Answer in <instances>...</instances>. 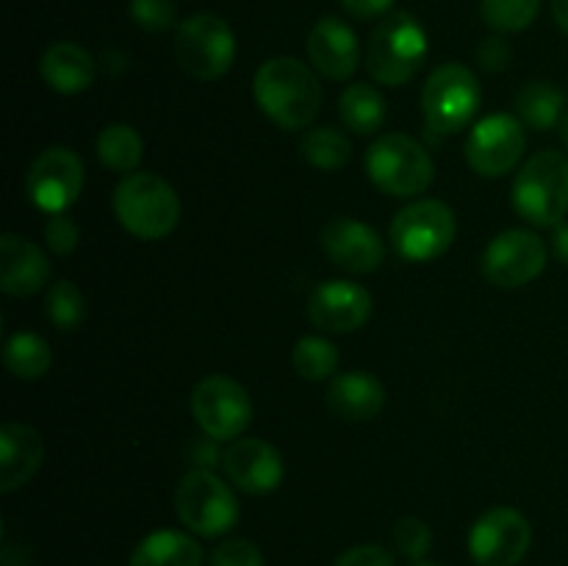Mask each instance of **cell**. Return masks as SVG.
I'll list each match as a JSON object with an SVG mask.
<instances>
[{
  "label": "cell",
  "instance_id": "6",
  "mask_svg": "<svg viewBox=\"0 0 568 566\" xmlns=\"http://www.w3.org/2000/svg\"><path fill=\"white\" fill-rule=\"evenodd\" d=\"M388 236L399 259L410 264H427L442 259L453 247L458 236V216L444 200L422 198L394 214Z\"/></svg>",
  "mask_w": 568,
  "mask_h": 566
},
{
  "label": "cell",
  "instance_id": "1",
  "mask_svg": "<svg viewBox=\"0 0 568 566\" xmlns=\"http://www.w3.org/2000/svg\"><path fill=\"white\" fill-rule=\"evenodd\" d=\"M253 98L266 120L283 131H300L320 114L322 83L300 59L275 55L255 70Z\"/></svg>",
  "mask_w": 568,
  "mask_h": 566
},
{
  "label": "cell",
  "instance_id": "12",
  "mask_svg": "<svg viewBox=\"0 0 568 566\" xmlns=\"http://www.w3.org/2000/svg\"><path fill=\"white\" fill-rule=\"evenodd\" d=\"M87 183V170L75 150L55 148L42 150L28 166L26 175V192L31 203L37 205L42 214H64L83 192Z\"/></svg>",
  "mask_w": 568,
  "mask_h": 566
},
{
  "label": "cell",
  "instance_id": "38",
  "mask_svg": "<svg viewBox=\"0 0 568 566\" xmlns=\"http://www.w3.org/2000/svg\"><path fill=\"white\" fill-rule=\"evenodd\" d=\"M189 461H192V469H209L214 472L216 466L225 461V455H220V442L211 436L194 438L192 447H189Z\"/></svg>",
  "mask_w": 568,
  "mask_h": 566
},
{
  "label": "cell",
  "instance_id": "4",
  "mask_svg": "<svg viewBox=\"0 0 568 566\" xmlns=\"http://www.w3.org/2000/svg\"><path fill=\"white\" fill-rule=\"evenodd\" d=\"M427 59V33L408 11H392L377 22L366 48L369 75L383 87H403L419 75Z\"/></svg>",
  "mask_w": 568,
  "mask_h": 566
},
{
  "label": "cell",
  "instance_id": "35",
  "mask_svg": "<svg viewBox=\"0 0 568 566\" xmlns=\"http://www.w3.org/2000/svg\"><path fill=\"white\" fill-rule=\"evenodd\" d=\"M44 244L53 250L55 255H70L72 250L78 247V239H81V231H78L75 220L70 214H50L48 222L42 228Z\"/></svg>",
  "mask_w": 568,
  "mask_h": 566
},
{
  "label": "cell",
  "instance_id": "43",
  "mask_svg": "<svg viewBox=\"0 0 568 566\" xmlns=\"http://www.w3.org/2000/svg\"><path fill=\"white\" fill-rule=\"evenodd\" d=\"M414 566H442V564H427V560H419V564H414Z\"/></svg>",
  "mask_w": 568,
  "mask_h": 566
},
{
  "label": "cell",
  "instance_id": "2",
  "mask_svg": "<svg viewBox=\"0 0 568 566\" xmlns=\"http://www.w3.org/2000/svg\"><path fill=\"white\" fill-rule=\"evenodd\" d=\"M114 214L131 236L155 242L181 222V198L155 172H131L114 189Z\"/></svg>",
  "mask_w": 568,
  "mask_h": 566
},
{
  "label": "cell",
  "instance_id": "27",
  "mask_svg": "<svg viewBox=\"0 0 568 566\" xmlns=\"http://www.w3.org/2000/svg\"><path fill=\"white\" fill-rule=\"evenodd\" d=\"M94 150H98L100 164L114 172H122V175H131L142 164L144 142L136 128L128 125V122H109L100 131Z\"/></svg>",
  "mask_w": 568,
  "mask_h": 566
},
{
  "label": "cell",
  "instance_id": "21",
  "mask_svg": "<svg viewBox=\"0 0 568 566\" xmlns=\"http://www.w3.org/2000/svg\"><path fill=\"white\" fill-rule=\"evenodd\" d=\"M327 408L344 422H369L386 405V388L375 375L364 370L342 372L331 381L325 397Z\"/></svg>",
  "mask_w": 568,
  "mask_h": 566
},
{
  "label": "cell",
  "instance_id": "9",
  "mask_svg": "<svg viewBox=\"0 0 568 566\" xmlns=\"http://www.w3.org/2000/svg\"><path fill=\"white\" fill-rule=\"evenodd\" d=\"M483 103V89L466 64L449 61L427 75L422 89V114L438 133H458L475 120Z\"/></svg>",
  "mask_w": 568,
  "mask_h": 566
},
{
  "label": "cell",
  "instance_id": "34",
  "mask_svg": "<svg viewBox=\"0 0 568 566\" xmlns=\"http://www.w3.org/2000/svg\"><path fill=\"white\" fill-rule=\"evenodd\" d=\"M264 553L250 538H227V542L216 544L211 553L209 566H264Z\"/></svg>",
  "mask_w": 568,
  "mask_h": 566
},
{
  "label": "cell",
  "instance_id": "14",
  "mask_svg": "<svg viewBox=\"0 0 568 566\" xmlns=\"http://www.w3.org/2000/svg\"><path fill=\"white\" fill-rule=\"evenodd\" d=\"M527 125L514 114H488L466 137V161L483 178H503L521 161Z\"/></svg>",
  "mask_w": 568,
  "mask_h": 566
},
{
  "label": "cell",
  "instance_id": "33",
  "mask_svg": "<svg viewBox=\"0 0 568 566\" xmlns=\"http://www.w3.org/2000/svg\"><path fill=\"white\" fill-rule=\"evenodd\" d=\"M131 17L142 31L164 33L175 26V0H131Z\"/></svg>",
  "mask_w": 568,
  "mask_h": 566
},
{
  "label": "cell",
  "instance_id": "5",
  "mask_svg": "<svg viewBox=\"0 0 568 566\" xmlns=\"http://www.w3.org/2000/svg\"><path fill=\"white\" fill-rule=\"evenodd\" d=\"M366 175L388 198H416L436 175L430 153L408 133H383L366 150Z\"/></svg>",
  "mask_w": 568,
  "mask_h": 566
},
{
  "label": "cell",
  "instance_id": "26",
  "mask_svg": "<svg viewBox=\"0 0 568 566\" xmlns=\"http://www.w3.org/2000/svg\"><path fill=\"white\" fill-rule=\"evenodd\" d=\"M3 364L20 381H39L48 375L50 364H53L48 338L31 331L11 333L3 344Z\"/></svg>",
  "mask_w": 568,
  "mask_h": 566
},
{
  "label": "cell",
  "instance_id": "29",
  "mask_svg": "<svg viewBox=\"0 0 568 566\" xmlns=\"http://www.w3.org/2000/svg\"><path fill=\"white\" fill-rule=\"evenodd\" d=\"M292 364L303 381H327V377H336L333 372L338 370V350L325 336H303L294 344Z\"/></svg>",
  "mask_w": 568,
  "mask_h": 566
},
{
  "label": "cell",
  "instance_id": "41",
  "mask_svg": "<svg viewBox=\"0 0 568 566\" xmlns=\"http://www.w3.org/2000/svg\"><path fill=\"white\" fill-rule=\"evenodd\" d=\"M552 17L560 26V31L568 33V0H552Z\"/></svg>",
  "mask_w": 568,
  "mask_h": 566
},
{
  "label": "cell",
  "instance_id": "36",
  "mask_svg": "<svg viewBox=\"0 0 568 566\" xmlns=\"http://www.w3.org/2000/svg\"><path fill=\"white\" fill-rule=\"evenodd\" d=\"M333 566H397L394 555L381 544H358L342 553Z\"/></svg>",
  "mask_w": 568,
  "mask_h": 566
},
{
  "label": "cell",
  "instance_id": "25",
  "mask_svg": "<svg viewBox=\"0 0 568 566\" xmlns=\"http://www.w3.org/2000/svg\"><path fill=\"white\" fill-rule=\"evenodd\" d=\"M386 114V98L372 83H349L338 98V117H342L344 128H349L355 137H372V133L381 131Z\"/></svg>",
  "mask_w": 568,
  "mask_h": 566
},
{
  "label": "cell",
  "instance_id": "22",
  "mask_svg": "<svg viewBox=\"0 0 568 566\" xmlns=\"http://www.w3.org/2000/svg\"><path fill=\"white\" fill-rule=\"evenodd\" d=\"M39 75L53 92H87L94 81V59L83 44L53 42L39 59Z\"/></svg>",
  "mask_w": 568,
  "mask_h": 566
},
{
  "label": "cell",
  "instance_id": "18",
  "mask_svg": "<svg viewBox=\"0 0 568 566\" xmlns=\"http://www.w3.org/2000/svg\"><path fill=\"white\" fill-rule=\"evenodd\" d=\"M308 59L316 72H322L331 81H347L355 75L361 61L358 37L353 28L338 17H322L308 33Z\"/></svg>",
  "mask_w": 568,
  "mask_h": 566
},
{
  "label": "cell",
  "instance_id": "3",
  "mask_svg": "<svg viewBox=\"0 0 568 566\" xmlns=\"http://www.w3.org/2000/svg\"><path fill=\"white\" fill-rule=\"evenodd\" d=\"M516 214L536 228L564 225L568 214V159L558 150H541L525 161L514 178Z\"/></svg>",
  "mask_w": 568,
  "mask_h": 566
},
{
  "label": "cell",
  "instance_id": "31",
  "mask_svg": "<svg viewBox=\"0 0 568 566\" xmlns=\"http://www.w3.org/2000/svg\"><path fill=\"white\" fill-rule=\"evenodd\" d=\"M44 311L59 331H75L87 320V297L72 281H55L44 297Z\"/></svg>",
  "mask_w": 568,
  "mask_h": 566
},
{
  "label": "cell",
  "instance_id": "19",
  "mask_svg": "<svg viewBox=\"0 0 568 566\" xmlns=\"http://www.w3.org/2000/svg\"><path fill=\"white\" fill-rule=\"evenodd\" d=\"M50 277V261L33 239L6 233L0 239V289L9 297H31Z\"/></svg>",
  "mask_w": 568,
  "mask_h": 566
},
{
  "label": "cell",
  "instance_id": "23",
  "mask_svg": "<svg viewBox=\"0 0 568 566\" xmlns=\"http://www.w3.org/2000/svg\"><path fill=\"white\" fill-rule=\"evenodd\" d=\"M203 547L181 530H153L136 544L128 566H203Z\"/></svg>",
  "mask_w": 568,
  "mask_h": 566
},
{
  "label": "cell",
  "instance_id": "7",
  "mask_svg": "<svg viewBox=\"0 0 568 566\" xmlns=\"http://www.w3.org/2000/svg\"><path fill=\"white\" fill-rule=\"evenodd\" d=\"M175 511L183 525L203 538H216L239 525V499L216 472L189 469L175 488Z\"/></svg>",
  "mask_w": 568,
  "mask_h": 566
},
{
  "label": "cell",
  "instance_id": "42",
  "mask_svg": "<svg viewBox=\"0 0 568 566\" xmlns=\"http://www.w3.org/2000/svg\"><path fill=\"white\" fill-rule=\"evenodd\" d=\"M558 133H560V142H564V144H566V150H568V109H566L564 120H560V125H558Z\"/></svg>",
  "mask_w": 568,
  "mask_h": 566
},
{
  "label": "cell",
  "instance_id": "10",
  "mask_svg": "<svg viewBox=\"0 0 568 566\" xmlns=\"http://www.w3.org/2000/svg\"><path fill=\"white\" fill-rule=\"evenodd\" d=\"M192 416L205 436L216 442H236L253 422V400L233 377L209 375L194 386Z\"/></svg>",
  "mask_w": 568,
  "mask_h": 566
},
{
  "label": "cell",
  "instance_id": "17",
  "mask_svg": "<svg viewBox=\"0 0 568 566\" xmlns=\"http://www.w3.org/2000/svg\"><path fill=\"white\" fill-rule=\"evenodd\" d=\"M225 475L239 492L253 494V497H264L272 494L283 483L286 466H283L281 453L272 447L264 438H236L231 447L225 449Z\"/></svg>",
  "mask_w": 568,
  "mask_h": 566
},
{
  "label": "cell",
  "instance_id": "16",
  "mask_svg": "<svg viewBox=\"0 0 568 566\" xmlns=\"http://www.w3.org/2000/svg\"><path fill=\"white\" fill-rule=\"evenodd\" d=\"M322 250L344 272L369 275L381 270L386 259V244L381 233L355 216H336L322 228Z\"/></svg>",
  "mask_w": 568,
  "mask_h": 566
},
{
  "label": "cell",
  "instance_id": "40",
  "mask_svg": "<svg viewBox=\"0 0 568 566\" xmlns=\"http://www.w3.org/2000/svg\"><path fill=\"white\" fill-rule=\"evenodd\" d=\"M552 250H555V259L560 261V264L568 266V225L555 228V236H552Z\"/></svg>",
  "mask_w": 568,
  "mask_h": 566
},
{
  "label": "cell",
  "instance_id": "30",
  "mask_svg": "<svg viewBox=\"0 0 568 566\" xmlns=\"http://www.w3.org/2000/svg\"><path fill=\"white\" fill-rule=\"evenodd\" d=\"M541 11V0H480V14L486 26L497 33H519L532 26Z\"/></svg>",
  "mask_w": 568,
  "mask_h": 566
},
{
  "label": "cell",
  "instance_id": "28",
  "mask_svg": "<svg viewBox=\"0 0 568 566\" xmlns=\"http://www.w3.org/2000/svg\"><path fill=\"white\" fill-rule=\"evenodd\" d=\"M303 159L322 172L344 170L353 159V142L338 128H314L303 137Z\"/></svg>",
  "mask_w": 568,
  "mask_h": 566
},
{
  "label": "cell",
  "instance_id": "39",
  "mask_svg": "<svg viewBox=\"0 0 568 566\" xmlns=\"http://www.w3.org/2000/svg\"><path fill=\"white\" fill-rule=\"evenodd\" d=\"M342 6L355 20H375V17H386L392 11L394 0H342Z\"/></svg>",
  "mask_w": 568,
  "mask_h": 566
},
{
  "label": "cell",
  "instance_id": "11",
  "mask_svg": "<svg viewBox=\"0 0 568 566\" xmlns=\"http://www.w3.org/2000/svg\"><path fill=\"white\" fill-rule=\"evenodd\" d=\"M466 544L477 566H519L530 553L532 525L521 511L497 505L477 516Z\"/></svg>",
  "mask_w": 568,
  "mask_h": 566
},
{
  "label": "cell",
  "instance_id": "13",
  "mask_svg": "<svg viewBox=\"0 0 568 566\" xmlns=\"http://www.w3.org/2000/svg\"><path fill=\"white\" fill-rule=\"evenodd\" d=\"M549 250L538 233L527 228H508L497 233L483 250V275L499 289H519L547 270Z\"/></svg>",
  "mask_w": 568,
  "mask_h": 566
},
{
  "label": "cell",
  "instance_id": "15",
  "mask_svg": "<svg viewBox=\"0 0 568 566\" xmlns=\"http://www.w3.org/2000/svg\"><path fill=\"white\" fill-rule=\"evenodd\" d=\"M372 294L347 277L322 281L308 297V320L327 333H353L369 322Z\"/></svg>",
  "mask_w": 568,
  "mask_h": 566
},
{
  "label": "cell",
  "instance_id": "8",
  "mask_svg": "<svg viewBox=\"0 0 568 566\" xmlns=\"http://www.w3.org/2000/svg\"><path fill=\"white\" fill-rule=\"evenodd\" d=\"M178 67L194 81H216L236 61V37L220 14H192L178 26Z\"/></svg>",
  "mask_w": 568,
  "mask_h": 566
},
{
  "label": "cell",
  "instance_id": "32",
  "mask_svg": "<svg viewBox=\"0 0 568 566\" xmlns=\"http://www.w3.org/2000/svg\"><path fill=\"white\" fill-rule=\"evenodd\" d=\"M394 544H397L399 553L405 558H410L414 564L427 558V553L433 549V530L427 527V522H422L419 516H405L394 525Z\"/></svg>",
  "mask_w": 568,
  "mask_h": 566
},
{
  "label": "cell",
  "instance_id": "20",
  "mask_svg": "<svg viewBox=\"0 0 568 566\" xmlns=\"http://www.w3.org/2000/svg\"><path fill=\"white\" fill-rule=\"evenodd\" d=\"M44 461V442L37 427L6 422L0 427V492L11 494L26 486Z\"/></svg>",
  "mask_w": 568,
  "mask_h": 566
},
{
  "label": "cell",
  "instance_id": "24",
  "mask_svg": "<svg viewBox=\"0 0 568 566\" xmlns=\"http://www.w3.org/2000/svg\"><path fill=\"white\" fill-rule=\"evenodd\" d=\"M516 114L532 131H552L566 114V92L552 81H527L516 92Z\"/></svg>",
  "mask_w": 568,
  "mask_h": 566
},
{
  "label": "cell",
  "instance_id": "37",
  "mask_svg": "<svg viewBox=\"0 0 568 566\" xmlns=\"http://www.w3.org/2000/svg\"><path fill=\"white\" fill-rule=\"evenodd\" d=\"M510 55H514V50H510V44L505 42L503 37H488L483 39L480 44H477V61H480L483 70L488 72H503L505 67L510 64Z\"/></svg>",
  "mask_w": 568,
  "mask_h": 566
}]
</instances>
